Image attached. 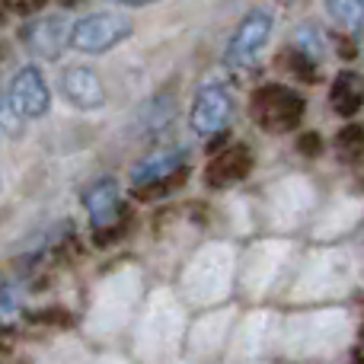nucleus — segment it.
<instances>
[{
	"mask_svg": "<svg viewBox=\"0 0 364 364\" xmlns=\"http://www.w3.org/2000/svg\"><path fill=\"white\" fill-rule=\"evenodd\" d=\"M272 29H275V16L269 10H252L240 19V26L233 29L230 42L224 48V64L227 68H252V64L262 58L265 45L272 38Z\"/></svg>",
	"mask_w": 364,
	"mask_h": 364,
	"instance_id": "1",
	"label": "nucleus"
},
{
	"mask_svg": "<svg viewBox=\"0 0 364 364\" xmlns=\"http://www.w3.org/2000/svg\"><path fill=\"white\" fill-rule=\"evenodd\" d=\"M134 32V23L122 13H90L74 23V48L83 55H102V51L122 45Z\"/></svg>",
	"mask_w": 364,
	"mask_h": 364,
	"instance_id": "2",
	"label": "nucleus"
},
{
	"mask_svg": "<svg viewBox=\"0 0 364 364\" xmlns=\"http://www.w3.org/2000/svg\"><path fill=\"white\" fill-rule=\"evenodd\" d=\"M252 112H256V122L265 128V132H291V128L301 122L304 100L294 93V90L269 83V87H262L256 93Z\"/></svg>",
	"mask_w": 364,
	"mask_h": 364,
	"instance_id": "3",
	"label": "nucleus"
},
{
	"mask_svg": "<svg viewBox=\"0 0 364 364\" xmlns=\"http://www.w3.org/2000/svg\"><path fill=\"white\" fill-rule=\"evenodd\" d=\"M6 100L16 109L19 119H42L51 109V90L45 74L36 68V64H26L13 74L10 90H6Z\"/></svg>",
	"mask_w": 364,
	"mask_h": 364,
	"instance_id": "4",
	"label": "nucleus"
},
{
	"mask_svg": "<svg viewBox=\"0 0 364 364\" xmlns=\"http://www.w3.org/2000/svg\"><path fill=\"white\" fill-rule=\"evenodd\" d=\"M230 115H233V96L218 83H208V87H201L195 93L192 109H188V125H192L195 134L211 138V134L224 132Z\"/></svg>",
	"mask_w": 364,
	"mask_h": 364,
	"instance_id": "5",
	"label": "nucleus"
},
{
	"mask_svg": "<svg viewBox=\"0 0 364 364\" xmlns=\"http://www.w3.org/2000/svg\"><path fill=\"white\" fill-rule=\"evenodd\" d=\"M23 38H26V48L36 58H42V61H58V58L64 55V48L74 42V23H70L68 16H61V13L42 16L26 26Z\"/></svg>",
	"mask_w": 364,
	"mask_h": 364,
	"instance_id": "6",
	"label": "nucleus"
},
{
	"mask_svg": "<svg viewBox=\"0 0 364 364\" xmlns=\"http://www.w3.org/2000/svg\"><path fill=\"white\" fill-rule=\"evenodd\" d=\"M58 90L61 96L77 109H102L106 106V90L96 70L90 68H68L58 77Z\"/></svg>",
	"mask_w": 364,
	"mask_h": 364,
	"instance_id": "7",
	"label": "nucleus"
},
{
	"mask_svg": "<svg viewBox=\"0 0 364 364\" xmlns=\"http://www.w3.org/2000/svg\"><path fill=\"white\" fill-rule=\"evenodd\" d=\"M83 208H87L93 227H109L115 218H119V182L112 176L96 179L93 186H87L83 192Z\"/></svg>",
	"mask_w": 364,
	"mask_h": 364,
	"instance_id": "8",
	"label": "nucleus"
},
{
	"mask_svg": "<svg viewBox=\"0 0 364 364\" xmlns=\"http://www.w3.org/2000/svg\"><path fill=\"white\" fill-rule=\"evenodd\" d=\"M182 166H186V151H164V154H154V157L141 160L138 166H134L132 173V182L138 188H154L160 186V182H166L173 176V173H182Z\"/></svg>",
	"mask_w": 364,
	"mask_h": 364,
	"instance_id": "9",
	"label": "nucleus"
},
{
	"mask_svg": "<svg viewBox=\"0 0 364 364\" xmlns=\"http://www.w3.org/2000/svg\"><path fill=\"white\" fill-rule=\"evenodd\" d=\"M329 106H333L336 115H342V119L358 115V109L364 106V80L355 74V70H342V74L333 80Z\"/></svg>",
	"mask_w": 364,
	"mask_h": 364,
	"instance_id": "10",
	"label": "nucleus"
},
{
	"mask_svg": "<svg viewBox=\"0 0 364 364\" xmlns=\"http://www.w3.org/2000/svg\"><path fill=\"white\" fill-rule=\"evenodd\" d=\"M250 151H243V147H230V151H224L220 157L211 160V166H208V182L211 186H230V182H240L250 173Z\"/></svg>",
	"mask_w": 364,
	"mask_h": 364,
	"instance_id": "11",
	"label": "nucleus"
},
{
	"mask_svg": "<svg viewBox=\"0 0 364 364\" xmlns=\"http://www.w3.org/2000/svg\"><path fill=\"white\" fill-rule=\"evenodd\" d=\"M326 16L342 32L364 29V0H326Z\"/></svg>",
	"mask_w": 364,
	"mask_h": 364,
	"instance_id": "12",
	"label": "nucleus"
},
{
	"mask_svg": "<svg viewBox=\"0 0 364 364\" xmlns=\"http://www.w3.org/2000/svg\"><path fill=\"white\" fill-rule=\"evenodd\" d=\"M119 4H125V6H151V4H157V0H119Z\"/></svg>",
	"mask_w": 364,
	"mask_h": 364,
	"instance_id": "13",
	"label": "nucleus"
},
{
	"mask_svg": "<svg viewBox=\"0 0 364 364\" xmlns=\"http://www.w3.org/2000/svg\"><path fill=\"white\" fill-rule=\"evenodd\" d=\"M278 4H294V0H278Z\"/></svg>",
	"mask_w": 364,
	"mask_h": 364,
	"instance_id": "14",
	"label": "nucleus"
}]
</instances>
